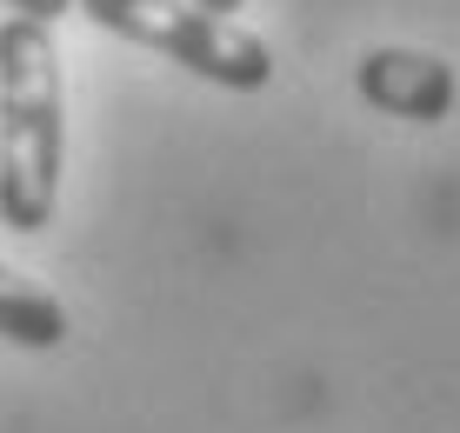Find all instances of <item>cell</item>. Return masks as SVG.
<instances>
[{
    "label": "cell",
    "instance_id": "1",
    "mask_svg": "<svg viewBox=\"0 0 460 433\" xmlns=\"http://www.w3.org/2000/svg\"><path fill=\"white\" fill-rule=\"evenodd\" d=\"M60 147H67V107H60V47L54 27L0 21V227L40 234L60 200Z\"/></svg>",
    "mask_w": 460,
    "mask_h": 433
},
{
    "label": "cell",
    "instance_id": "2",
    "mask_svg": "<svg viewBox=\"0 0 460 433\" xmlns=\"http://www.w3.org/2000/svg\"><path fill=\"white\" fill-rule=\"evenodd\" d=\"M101 34H120L134 47H154L194 80H214L227 93H261L274 80V47L253 27L200 13L187 0H74Z\"/></svg>",
    "mask_w": 460,
    "mask_h": 433
},
{
    "label": "cell",
    "instance_id": "3",
    "mask_svg": "<svg viewBox=\"0 0 460 433\" xmlns=\"http://www.w3.org/2000/svg\"><path fill=\"white\" fill-rule=\"evenodd\" d=\"M354 87L374 114L394 120H447L454 114V60L420 54V47H367L354 67Z\"/></svg>",
    "mask_w": 460,
    "mask_h": 433
},
{
    "label": "cell",
    "instance_id": "4",
    "mask_svg": "<svg viewBox=\"0 0 460 433\" xmlns=\"http://www.w3.org/2000/svg\"><path fill=\"white\" fill-rule=\"evenodd\" d=\"M0 340L27 347V354H54V347L67 340V307H60V294H47L40 280L0 267Z\"/></svg>",
    "mask_w": 460,
    "mask_h": 433
},
{
    "label": "cell",
    "instance_id": "5",
    "mask_svg": "<svg viewBox=\"0 0 460 433\" xmlns=\"http://www.w3.org/2000/svg\"><path fill=\"white\" fill-rule=\"evenodd\" d=\"M13 21H34V27H54L60 13H74V0H0Z\"/></svg>",
    "mask_w": 460,
    "mask_h": 433
},
{
    "label": "cell",
    "instance_id": "6",
    "mask_svg": "<svg viewBox=\"0 0 460 433\" xmlns=\"http://www.w3.org/2000/svg\"><path fill=\"white\" fill-rule=\"evenodd\" d=\"M187 7H200V13H220V21H234V13H241L247 0H187Z\"/></svg>",
    "mask_w": 460,
    "mask_h": 433
}]
</instances>
